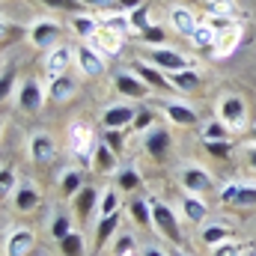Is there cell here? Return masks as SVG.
Returning a JSON list of instances; mask_svg holds the SVG:
<instances>
[{"mask_svg": "<svg viewBox=\"0 0 256 256\" xmlns=\"http://www.w3.org/2000/svg\"><path fill=\"white\" fill-rule=\"evenodd\" d=\"M149 206H152V224H155V230L167 238V242H173V244H182V226H179V214L164 202V200H158V196H152L149 200Z\"/></svg>", "mask_w": 256, "mask_h": 256, "instance_id": "cell-1", "label": "cell"}, {"mask_svg": "<svg viewBox=\"0 0 256 256\" xmlns=\"http://www.w3.org/2000/svg\"><path fill=\"white\" fill-rule=\"evenodd\" d=\"M96 134H92V126L90 122H72L68 126V149L78 161H92V152H96Z\"/></svg>", "mask_w": 256, "mask_h": 256, "instance_id": "cell-2", "label": "cell"}, {"mask_svg": "<svg viewBox=\"0 0 256 256\" xmlns=\"http://www.w3.org/2000/svg\"><path fill=\"white\" fill-rule=\"evenodd\" d=\"M218 120L230 131H242L244 122H248V104H244V98L232 96V92L220 96V102H218Z\"/></svg>", "mask_w": 256, "mask_h": 256, "instance_id": "cell-3", "label": "cell"}, {"mask_svg": "<svg viewBox=\"0 0 256 256\" xmlns=\"http://www.w3.org/2000/svg\"><path fill=\"white\" fill-rule=\"evenodd\" d=\"M27 39L33 48L39 51H51L60 45V24L51 21V18H36L30 27H27Z\"/></svg>", "mask_w": 256, "mask_h": 256, "instance_id": "cell-4", "label": "cell"}, {"mask_svg": "<svg viewBox=\"0 0 256 256\" xmlns=\"http://www.w3.org/2000/svg\"><path fill=\"white\" fill-rule=\"evenodd\" d=\"M179 182H182V191L188 194H206L214 188V179H212V173L206 170V167H200V164H185L182 170H179Z\"/></svg>", "mask_w": 256, "mask_h": 256, "instance_id": "cell-5", "label": "cell"}, {"mask_svg": "<svg viewBox=\"0 0 256 256\" xmlns=\"http://www.w3.org/2000/svg\"><path fill=\"white\" fill-rule=\"evenodd\" d=\"M45 98H48V90L42 86V80H36V78H24V80H21V86H18V108H21L24 114L42 110Z\"/></svg>", "mask_w": 256, "mask_h": 256, "instance_id": "cell-6", "label": "cell"}, {"mask_svg": "<svg viewBox=\"0 0 256 256\" xmlns=\"http://www.w3.org/2000/svg\"><path fill=\"white\" fill-rule=\"evenodd\" d=\"M114 86H116V92L120 96H126V98H131V102H140V98H146L149 96V84L134 72V68H126V72H116L114 74Z\"/></svg>", "mask_w": 256, "mask_h": 256, "instance_id": "cell-7", "label": "cell"}, {"mask_svg": "<svg viewBox=\"0 0 256 256\" xmlns=\"http://www.w3.org/2000/svg\"><path fill=\"white\" fill-rule=\"evenodd\" d=\"M146 57H149L146 63H152L155 68H161V72H167V74L182 72V68H191V60H188L185 54H179V51H173V48H167V45H161V48H149Z\"/></svg>", "mask_w": 256, "mask_h": 256, "instance_id": "cell-8", "label": "cell"}, {"mask_svg": "<svg viewBox=\"0 0 256 256\" xmlns=\"http://www.w3.org/2000/svg\"><path fill=\"white\" fill-rule=\"evenodd\" d=\"M27 152H30V161L33 164H51L57 158V140L48 131H36V134H30Z\"/></svg>", "mask_w": 256, "mask_h": 256, "instance_id": "cell-9", "label": "cell"}, {"mask_svg": "<svg viewBox=\"0 0 256 256\" xmlns=\"http://www.w3.org/2000/svg\"><path fill=\"white\" fill-rule=\"evenodd\" d=\"M36 244V236L33 230L27 226H12L3 238V256H27Z\"/></svg>", "mask_w": 256, "mask_h": 256, "instance_id": "cell-10", "label": "cell"}, {"mask_svg": "<svg viewBox=\"0 0 256 256\" xmlns=\"http://www.w3.org/2000/svg\"><path fill=\"white\" fill-rule=\"evenodd\" d=\"M74 63H78V72H80L84 78H98V74L104 72V54L86 42V45L74 48Z\"/></svg>", "mask_w": 256, "mask_h": 256, "instance_id": "cell-11", "label": "cell"}, {"mask_svg": "<svg viewBox=\"0 0 256 256\" xmlns=\"http://www.w3.org/2000/svg\"><path fill=\"white\" fill-rule=\"evenodd\" d=\"M161 110H164V116L173 126H179V128H191L200 122V114L194 110L188 102H179V98H164L161 102Z\"/></svg>", "mask_w": 256, "mask_h": 256, "instance_id": "cell-12", "label": "cell"}, {"mask_svg": "<svg viewBox=\"0 0 256 256\" xmlns=\"http://www.w3.org/2000/svg\"><path fill=\"white\" fill-rule=\"evenodd\" d=\"M170 146H173L170 131H167L164 126H158V122L143 134V149H146L155 161H164V158H167V152H170Z\"/></svg>", "mask_w": 256, "mask_h": 256, "instance_id": "cell-13", "label": "cell"}, {"mask_svg": "<svg viewBox=\"0 0 256 256\" xmlns=\"http://www.w3.org/2000/svg\"><path fill=\"white\" fill-rule=\"evenodd\" d=\"M137 116V108L134 104H110L104 114H102V126L108 131H126Z\"/></svg>", "mask_w": 256, "mask_h": 256, "instance_id": "cell-14", "label": "cell"}, {"mask_svg": "<svg viewBox=\"0 0 256 256\" xmlns=\"http://www.w3.org/2000/svg\"><path fill=\"white\" fill-rule=\"evenodd\" d=\"M90 167L98 173V176H114L116 170H120V158H116V149L104 140V143H98L96 146V152H92V161H90Z\"/></svg>", "mask_w": 256, "mask_h": 256, "instance_id": "cell-15", "label": "cell"}, {"mask_svg": "<svg viewBox=\"0 0 256 256\" xmlns=\"http://www.w3.org/2000/svg\"><path fill=\"white\" fill-rule=\"evenodd\" d=\"M167 21H170L173 33H179V36H185V39H191V33L196 30V24H200V18L194 15V9H188V6H182V3H176V6L170 9Z\"/></svg>", "mask_w": 256, "mask_h": 256, "instance_id": "cell-16", "label": "cell"}, {"mask_svg": "<svg viewBox=\"0 0 256 256\" xmlns=\"http://www.w3.org/2000/svg\"><path fill=\"white\" fill-rule=\"evenodd\" d=\"M120 220H122L120 212H116V214H108V218H98V224H96V244H92V254H102V250L108 248V242H114V238L120 236Z\"/></svg>", "mask_w": 256, "mask_h": 256, "instance_id": "cell-17", "label": "cell"}, {"mask_svg": "<svg viewBox=\"0 0 256 256\" xmlns=\"http://www.w3.org/2000/svg\"><path fill=\"white\" fill-rule=\"evenodd\" d=\"M179 206H182V214H185V220H191V224H206L208 220V202L202 200V194H182L179 196Z\"/></svg>", "mask_w": 256, "mask_h": 256, "instance_id": "cell-18", "label": "cell"}, {"mask_svg": "<svg viewBox=\"0 0 256 256\" xmlns=\"http://www.w3.org/2000/svg\"><path fill=\"white\" fill-rule=\"evenodd\" d=\"M39 202H42V194H39L36 185H30V182L18 185V191H15V196H12V208H15L18 214H30V212H36Z\"/></svg>", "mask_w": 256, "mask_h": 256, "instance_id": "cell-19", "label": "cell"}, {"mask_svg": "<svg viewBox=\"0 0 256 256\" xmlns=\"http://www.w3.org/2000/svg\"><path fill=\"white\" fill-rule=\"evenodd\" d=\"M72 60H74V51H72V48H66V45L51 48L48 57H45V72H48V78L54 80V78L66 74V68L72 66Z\"/></svg>", "mask_w": 256, "mask_h": 256, "instance_id": "cell-20", "label": "cell"}, {"mask_svg": "<svg viewBox=\"0 0 256 256\" xmlns=\"http://www.w3.org/2000/svg\"><path fill=\"white\" fill-rule=\"evenodd\" d=\"M238 45H242V27L236 24V27H230V30H220L218 33V42H214V57L218 60H226V57H232L236 51H238Z\"/></svg>", "mask_w": 256, "mask_h": 256, "instance_id": "cell-21", "label": "cell"}, {"mask_svg": "<svg viewBox=\"0 0 256 256\" xmlns=\"http://www.w3.org/2000/svg\"><path fill=\"white\" fill-rule=\"evenodd\" d=\"M74 96H78V80H74L72 74H60V78L48 80V98H51V102L66 104V102L74 98Z\"/></svg>", "mask_w": 256, "mask_h": 256, "instance_id": "cell-22", "label": "cell"}, {"mask_svg": "<svg viewBox=\"0 0 256 256\" xmlns=\"http://www.w3.org/2000/svg\"><path fill=\"white\" fill-rule=\"evenodd\" d=\"M57 188H60V196L63 200H74L78 194L84 191V170L78 167H66L57 179Z\"/></svg>", "mask_w": 256, "mask_h": 256, "instance_id": "cell-23", "label": "cell"}, {"mask_svg": "<svg viewBox=\"0 0 256 256\" xmlns=\"http://www.w3.org/2000/svg\"><path fill=\"white\" fill-rule=\"evenodd\" d=\"M98 21H102V27H104V30H110V33H120V36L134 33V27H131V15H128V12H122V9L102 12V15H98Z\"/></svg>", "mask_w": 256, "mask_h": 256, "instance_id": "cell-24", "label": "cell"}, {"mask_svg": "<svg viewBox=\"0 0 256 256\" xmlns=\"http://www.w3.org/2000/svg\"><path fill=\"white\" fill-rule=\"evenodd\" d=\"M134 72L152 86V90H173V84H170V78L161 72V68H155L152 63H146V60H137L134 63Z\"/></svg>", "mask_w": 256, "mask_h": 256, "instance_id": "cell-25", "label": "cell"}, {"mask_svg": "<svg viewBox=\"0 0 256 256\" xmlns=\"http://www.w3.org/2000/svg\"><path fill=\"white\" fill-rule=\"evenodd\" d=\"M90 45H92V48H98L104 57H116V54L122 51V36H120V33H110V30H104V27H102V30L90 39Z\"/></svg>", "mask_w": 256, "mask_h": 256, "instance_id": "cell-26", "label": "cell"}, {"mask_svg": "<svg viewBox=\"0 0 256 256\" xmlns=\"http://www.w3.org/2000/svg\"><path fill=\"white\" fill-rule=\"evenodd\" d=\"M200 238H202V244H206V248H214V244L230 242V238H232V230H230L226 224H220V220H206V224H202Z\"/></svg>", "mask_w": 256, "mask_h": 256, "instance_id": "cell-27", "label": "cell"}, {"mask_svg": "<svg viewBox=\"0 0 256 256\" xmlns=\"http://www.w3.org/2000/svg\"><path fill=\"white\" fill-rule=\"evenodd\" d=\"M72 30L80 36V39H92L98 30H102V21H98V15H90V12H74L72 15Z\"/></svg>", "mask_w": 256, "mask_h": 256, "instance_id": "cell-28", "label": "cell"}, {"mask_svg": "<svg viewBox=\"0 0 256 256\" xmlns=\"http://www.w3.org/2000/svg\"><path fill=\"white\" fill-rule=\"evenodd\" d=\"M98 196H102V194L96 191L92 185H84V191L72 200V202H74V214H78L80 220H86V218L92 214V208H98Z\"/></svg>", "mask_w": 256, "mask_h": 256, "instance_id": "cell-29", "label": "cell"}, {"mask_svg": "<svg viewBox=\"0 0 256 256\" xmlns=\"http://www.w3.org/2000/svg\"><path fill=\"white\" fill-rule=\"evenodd\" d=\"M214 42H218V30H214L208 21H202V18H200L196 30L191 33V45L196 48V51H212V48H214Z\"/></svg>", "mask_w": 256, "mask_h": 256, "instance_id": "cell-30", "label": "cell"}, {"mask_svg": "<svg viewBox=\"0 0 256 256\" xmlns=\"http://www.w3.org/2000/svg\"><path fill=\"white\" fill-rule=\"evenodd\" d=\"M114 176H116V188H120V191H126V194L140 191V185H143V176H140V170H137L134 164H126V167H120Z\"/></svg>", "mask_w": 256, "mask_h": 256, "instance_id": "cell-31", "label": "cell"}, {"mask_svg": "<svg viewBox=\"0 0 256 256\" xmlns=\"http://www.w3.org/2000/svg\"><path fill=\"white\" fill-rule=\"evenodd\" d=\"M200 72L196 68H182V72H173L170 74V84H173V92H194L196 86H200Z\"/></svg>", "mask_w": 256, "mask_h": 256, "instance_id": "cell-32", "label": "cell"}, {"mask_svg": "<svg viewBox=\"0 0 256 256\" xmlns=\"http://www.w3.org/2000/svg\"><path fill=\"white\" fill-rule=\"evenodd\" d=\"M128 218H134L137 226H152V206L149 200H140V196H131L128 200Z\"/></svg>", "mask_w": 256, "mask_h": 256, "instance_id": "cell-33", "label": "cell"}, {"mask_svg": "<svg viewBox=\"0 0 256 256\" xmlns=\"http://www.w3.org/2000/svg\"><path fill=\"white\" fill-rule=\"evenodd\" d=\"M48 230H51V238L60 244L66 236H72V232H74V224H72V218H68L66 212H54V214H51V220H48Z\"/></svg>", "mask_w": 256, "mask_h": 256, "instance_id": "cell-34", "label": "cell"}, {"mask_svg": "<svg viewBox=\"0 0 256 256\" xmlns=\"http://www.w3.org/2000/svg\"><path fill=\"white\" fill-rule=\"evenodd\" d=\"M140 244L131 232H120L114 242H110V256H140Z\"/></svg>", "mask_w": 256, "mask_h": 256, "instance_id": "cell-35", "label": "cell"}, {"mask_svg": "<svg viewBox=\"0 0 256 256\" xmlns=\"http://www.w3.org/2000/svg\"><path fill=\"white\" fill-rule=\"evenodd\" d=\"M15 191H18V173H15V167L3 164V167H0V196L12 202Z\"/></svg>", "mask_w": 256, "mask_h": 256, "instance_id": "cell-36", "label": "cell"}, {"mask_svg": "<svg viewBox=\"0 0 256 256\" xmlns=\"http://www.w3.org/2000/svg\"><path fill=\"white\" fill-rule=\"evenodd\" d=\"M116 212H120V188H104L98 196V218H108Z\"/></svg>", "mask_w": 256, "mask_h": 256, "instance_id": "cell-37", "label": "cell"}, {"mask_svg": "<svg viewBox=\"0 0 256 256\" xmlns=\"http://www.w3.org/2000/svg\"><path fill=\"white\" fill-rule=\"evenodd\" d=\"M137 39H140V42H146L149 48H161V45H167V33H164V27H161V24H149L146 30H140V33H137Z\"/></svg>", "mask_w": 256, "mask_h": 256, "instance_id": "cell-38", "label": "cell"}, {"mask_svg": "<svg viewBox=\"0 0 256 256\" xmlns=\"http://www.w3.org/2000/svg\"><path fill=\"white\" fill-rule=\"evenodd\" d=\"M84 232H72V236H66L63 242H60V254L63 256H84Z\"/></svg>", "mask_w": 256, "mask_h": 256, "instance_id": "cell-39", "label": "cell"}, {"mask_svg": "<svg viewBox=\"0 0 256 256\" xmlns=\"http://www.w3.org/2000/svg\"><path fill=\"white\" fill-rule=\"evenodd\" d=\"M206 15H232L236 12V0H202Z\"/></svg>", "mask_w": 256, "mask_h": 256, "instance_id": "cell-40", "label": "cell"}, {"mask_svg": "<svg viewBox=\"0 0 256 256\" xmlns=\"http://www.w3.org/2000/svg\"><path fill=\"white\" fill-rule=\"evenodd\" d=\"M12 86H15V66L3 63V74H0V98L3 102L12 98Z\"/></svg>", "mask_w": 256, "mask_h": 256, "instance_id": "cell-41", "label": "cell"}, {"mask_svg": "<svg viewBox=\"0 0 256 256\" xmlns=\"http://www.w3.org/2000/svg\"><path fill=\"white\" fill-rule=\"evenodd\" d=\"M202 146L212 158H230L232 152V140H202Z\"/></svg>", "mask_w": 256, "mask_h": 256, "instance_id": "cell-42", "label": "cell"}, {"mask_svg": "<svg viewBox=\"0 0 256 256\" xmlns=\"http://www.w3.org/2000/svg\"><path fill=\"white\" fill-rule=\"evenodd\" d=\"M202 140H230V128L224 126L220 120H212L208 126L202 128Z\"/></svg>", "mask_w": 256, "mask_h": 256, "instance_id": "cell-43", "label": "cell"}, {"mask_svg": "<svg viewBox=\"0 0 256 256\" xmlns=\"http://www.w3.org/2000/svg\"><path fill=\"white\" fill-rule=\"evenodd\" d=\"M21 36H27V30H24L21 24H9V21L3 18V36H0V42H3V48H6L9 42H18Z\"/></svg>", "mask_w": 256, "mask_h": 256, "instance_id": "cell-44", "label": "cell"}, {"mask_svg": "<svg viewBox=\"0 0 256 256\" xmlns=\"http://www.w3.org/2000/svg\"><path fill=\"white\" fill-rule=\"evenodd\" d=\"M152 126H155V116H152V110H137V116H134V122H131V131H137V134H146Z\"/></svg>", "mask_w": 256, "mask_h": 256, "instance_id": "cell-45", "label": "cell"}, {"mask_svg": "<svg viewBox=\"0 0 256 256\" xmlns=\"http://www.w3.org/2000/svg\"><path fill=\"white\" fill-rule=\"evenodd\" d=\"M128 15H131V27H134V36L152 24V21H149V9H146V6H140V9H134V12H128Z\"/></svg>", "mask_w": 256, "mask_h": 256, "instance_id": "cell-46", "label": "cell"}, {"mask_svg": "<svg viewBox=\"0 0 256 256\" xmlns=\"http://www.w3.org/2000/svg\"><path fill=\"white\" fill-rule=\"evenodd\" d=\"M212 256H244V250H242V244L238 242H224V244H214L212 248Z\"/></svg>", "mask_w": 256, "mask_h": 256, "instance_id": "cell-47", "label": "cell"}, {"mask_svg": "<svg viewBox=\"0 0 256 256\" xmlns=\"http://www.w3.org/2000/svg\"><path fill=\"white\" fill-rule=\"evenodd\" d=\"M232 206H256V185H238Z\"/></svg>", "mask_w": 256, "mask_h": 256, "instance_id": "cell-48", "label": "cell"}, {"mask_svg": "<svg viewBox=\"0 0 256 256\" xmlns=\"http://www.w3.org/2000/svg\"><path fill=\"white\" fill-rule=\"evenodd\" d=\"M206 21H208V24H212V27H214L218 33H220V30H230V27H236L232 15H208Z\"/></svg>", "mask_w": 256, "mask_h": 256, "instance_id": "cell-49", "label": "cell"}, {"mask_svg": "<svg viewBox=\"0 0 256 256\" xmlns=\"http://www.w3.org/2000/svg\"><path fill=\"white\" fill-rule=\"evenodd\" d=\"M51 9H72V12H80L84 9V0H45Z\"/></svg>", "mask_w": 256, "mask_h": 256, "instance_id": "cell-50", "label": "cell"}, {"mask_svg": "<svg viewBox=\"0 0 256 256\" xmlns=\"http://www.w3.org/2000/svg\"><path fill=\"white\" fill-rule=\"evenodd\" d=\"M236 194H238V185H236V182L224 185V188H220V202H224V206H226V202L232 206V202H236Z\"/></svg>", "mask_w": 256, "mask_h": 256, "instance_id": "cell-51", "label": "cell"}, {"mask_svg": "<svg viewBox=\"0 0 256 256\" xmlns=\"http://www.w3.org/2000/svg\"><path fill=\"white\" fill-rule=\"evenodd\" d=\"M140 6H146V0H116V9H122V12H134Z\"/></svg>", "mask_w": 256, "mask_h": 256, "instance_id": "cell-52", "label": "cell"}, {"mask_svg": "<svg viewBox=\"0 0 256 256\" xmlns=\"http://www.w3.org/2000/svg\"><path fill=\"white\" fill-rule=\"evenodd\" d=\"M84 6H92V9H116V0H84Z\"/></svg>", "mask_w": 256, "mask_h": 256, "instance_id": "cell-53", "label": "cell"}, {"mask_svg": "<svg viewBox=\"0 0 256 256\" xmlns=\"http://www.w3.org/2000/svg\"><path fill=\"white\" fill-rule=\"evenodd\" d=\"M140 256H170L164 248H158V244H149V248H143V254Z\"/></svg>", "mask_w": 256, "mask_h": 256, "instance_id": "cell-54", "label": "cell"}, {"mask_svg": "<svg viewBox=\"0 0 256 256\" xmlns=\"http://www.w3.org/2000/svg\"><path fill=\"white\" fill-rule=\"evenodd\" d=\"M248 164L256 170V143H254V146H248Z\"/></svg>", "mask_w": 256, "mask_h": 256, "instance_id": "cell-55", "label": "cell"}, {"mask_svg": "<svg viewBox=\"0 0 256 256\" xmlns=\"http://www.w3.org/2000/svg\"><path fill=\"white\" fill-rule=\"evenodd\" d=\"M250 134H254V143H256V126H254V128H250Z\"/></svg>", "mask_w": 256, "mask_h": 256, "instance_id": "cell-56", "label": "cell"}, {"mask_svg": "<svg viewBox=\"0 0 256 256\" xmlns=\"http://www.w3.org/2000/svg\"><path fill=\"white\" fill-rule=\"evenodd\" d=\"M244 256H256V250H250V254H244Z\"/></svg>", "mask_w": 256, "mask_h": 256, "instance_id": "cell-57", "label": "cell"}, {"mask_svg": "<svg viewBox=\"0 0 256 256\" xmlns=\"http://www.w3.org/2000/svg\"><path fill=\"white\" fill-rule=\"evenodd\" d=\"M173 256H185V254H179V250H176V254H173Z\"/></svg>", "mask_w": 256, "mask_h": 256, "instance_id": "cell-58", "label": "cell"}, {"mask_svg": "<svg viewBox=\"0 0 256 256\" xmlns=\"http://www.w3.org/2000/svg\"><path fill=\"white\" fill-rule=\"evenodd\" d=\"M170 3H173V6H176V3H179V0H170Z\"/></svg>", "mask_w": 256, "mask_h": 256, "instance_id": "cell-59", "label": "cell"}]
</instances>
